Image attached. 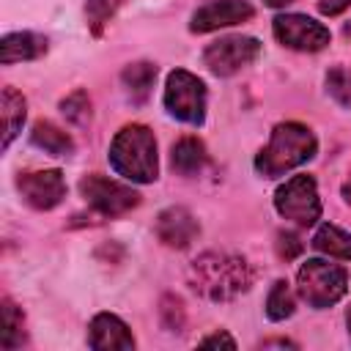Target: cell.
<instances>
[{"label": "cell", "mask_w": 351, "mask_h": 351, "mask_svg": "<svg viewBox=\"0 0 351 351\" xmlns=\"http://www.w3.org/2000/svg\"><path fill=\"white\" fill-rule=\"evenodd\" d=\"M189 285L211 302H228L252 285V269L241 255L206 252L189 266Z\"/></svg>", "instance_id": "6da1fadb"}, {"label": "cell", "mask_w": 351, "mask_h": 351, "mask_svg": "<svg viewBox=\"0 0 351 351\" xmlns=\"http://www.w3.org/2000/svg\"><path fill=\"white\" fill-rule=\"evenodd\" d=\"M315 151H318L315 134L304 123L285 121L271 129L269 145L255 156V170L266 178H277V176L304 165L307 159H313Z\"/></svg>", "instance_id": "7a4b0ae2"}, {"label": "cell", "mask_w": 351, "mask_h": 351, "mask_svg": "<svg viewBox=\"0 0 351 351\" xmlns=\"http://www.w3.org/2000/svg\"><path fill=\"white\" fill-rule=\"evenodd\" d=\"M110 165L118 176L134 184H151L159 176L156 140L143 123H126L110 143Z\"/></svg>", "instance_id": "3957f363"}, {"label": "cell", "mask_w": 351, "mask_h": 351, "mask_svg": "<svg viewBox=\"0 0 351 351\" xmlns=\"http://www.w3.org/2000/svg\"><path fill=\"white\" fill-rule=\"evenodd\" d=\"M299 296L313 307V310H326L337 304L346 291H348V274L343 266H335L329 261L313 258L302 263L299 269Z\"/></svg>", "instance_id": "277c9868"}, {"label": "cell", "mask_w": 351, "mask_h": 351, "mask_svg": "<svg viewBox=\"0 0 351 351\" xmlns=\"http://www.w3.org/2000/svg\"><path fill=\"white\" fill-rule=\"evenodd\" d=\"M165 110L184 123H203L206 118V85L186 69H176L167 74L165 85Z\"/></svg>", "instance_id": "5b68a950"}, {"label": "cell", "mask_w": 351, "mask_h": 351, "mask_svg": "<svg viewBox=\"0 0 351 351\" xmlns=\"http://www.w3.org/2000/svg\"><path fill=\"white\" fill-rule=\"evenodd\" d=\"M274 208L280 217L296 222V225H315L321 217V200L315 178L307 173L291 176L277 192H274Z\"/></svg>", "instance_id": "8992f818"}, {"label": "cell", "mask_w": 351, "mask_h": 351, "mask_svg": "<svg viewBox=\"0 0 351 351\" xmlns=\"http://www.w3.org/2000/svg\"><path fill=\"white\" fill-rule=\"evenodd\" d=\"M261 55V41L252 36H225L203 49V63L217 77H230Z\"/></svg>", "instance_id": "52a82bcc"}, {"label": "cell", "mask_w": 351, "mask_h": 351, "mask_svg": "<svg viewBox=\"0 0 351 351\" xmlns=\"http://www.w3.org/2000/svg\"><path fill=\"white\" fill-rule=\"evenodd\" d=\"M80 192H82L85 203L93 206L104 217H121V214L132 211L140 203V195L132 186H126L121 181H112L107 176H99V173L82 176Z\"/></svg>", "instance_id": "ba28073f"}, {"label": "cell", "mask_w": 351, "mask_h": 351, "mask_svg": "<svg viewBox=\"0 0 351 351\" xmlns=\"http://www.w3.org/2000/svg\"><path fill=\"white\" fill-rule=\"evenodd\" d=\"M274 38L282 47L299 49V52H318L329 44V27H324L321 22L310 19L307 14H280L271 22Z\"/></svg>", "instance_id": "9c48e42d"}, {"label": "cell", "mask_w": 351, "mask_h": 351, "mask_svg": "<svg viewBox=\"0 0 351 351\" xmlns=\"http://www.w3.org/2000/svg\"><path fill=\"white\" fill-rule=\"evenodd\" d=\"M16 189L22 200L38 211L55 208L66 197V181L60 170H33V173H19Z\"/></svg>", "instance_id": "30bf717a"}, {"label": "cell", "mask_w": 351, "mask_h": 351, "mask_svg": "<svg viewBox=\"0 0 351 351\" xmlns=\"http://www.w3.org/2000/svg\"><path fill=\"white\" fill-rule=\"evenodd\" d=\"M255 8L247 0H211L206 5H200L192 19H189V30L192 33H211L228 25H239L252 19Z\"/></svg>", "instance_id": "8fae6325"}, {"label": "cell", "mask_w": 351, "mask_h": 351, "mask_svg": "<svg viewBox=\"0 0 351 351\" xmlns=\"http://www.w3.org/2000/svg\"><path fill=\"white\" fill-rule=\"evenodd\" d=\"M197 233H200V225L192 217V211L184 206H170L156 217V239L167 247L184 250L197 239Z\"/></svg>", "instance_id": "7c38bea8"}, {"label": "cell", "mask_w": 351, "mask_h": 351, "mask_svg": "<svg viewBox=\"0 0 351 351\" xmlns=\"http://www.w3.org/2000/svg\"><path fill=\"white\" fill-rule=\"evenodd\" d=\"M88 346L99 348V351H115V348L129 351V348H134V337L118 315L99 313L88 326Z\"/></svg>", "instance_id": "4fadbf2b"}, {"label": "cell", "mask_w": 351, "mask_h": 351, "mask_svg": "<svg viewBox=\"0 0 351 351\" xmlns=\"http://www.w3.org/2000/svg\"><path fill=\"white\" fill-rule=\"evenodd\" d=\"M44 52H47V38L38 36V33H30V30L8 33L0 41V60L5 66L16 63V60H33V58H38Z\"/></svg>", "instance_id": "5bb4252c"}, {"label": "cell", "mask_w": 351, "mask_h": 351, "mask_svg": "<svg viewBox=\"0 0 351 351\" xmlns=\"http://www.w3.org/2000/svg\"><path fill=\"white\" fill-rule=\"evenodd\" d=\"M208 154H206V145L197 140V137H181L178 143H173V151H170V162H173V170L181 173V176H195L203 170Z\"/></svg>", "instance_id": "9a60e30c"}, {"label": "cell", "mask_w": 351, "mask_h": 351, "mask_svg": "<svg viewBox=\"0 0 351 351\" xmlns=\"http://www.w3.org/2000/svg\"><path fill=\"white\" fill-rule=\"evenodd\" d=\"M154 80H156V66L148 63V60L129 63L121 71V85H123V90L132 101H145L151 88H154Z\"/></svg>", "instance_id": "2e32d148"}, {"label": "cell", "mask_w": 351, "mask_h": 351, "mask_svg": "<svg viewBox=\"0 0 351 351\" xmlns=\"http://www.w3.org/2000/svg\"><path fill=\"white\" fill-rule=\"evenodd\" d=\"M30 140H33V145L44 148L52 156H71L74 154V140L69 137V132H63L52 121H36Z\"/></svg>", "instance_id": "e0dca14e"}, {"label": "cell", "mask_w": 351, "mask_h": 351, "mask_svg": "<svg viewBox=\"0 0 351 351\" xmlns=\"http://www.w3.org/2000/svg\"><path fill=\"white\" fill-rule=\"evenodd\" d=\"M0 115H3V148L11 145V140L19 134L25 123V99L14 88H3L0 99Z\"/></svg>", "instance_id": "ac0fdd59"}, {"label": "cell", "mask_w": 351, "mask_h": 351, "mask_svg": "<svg viewBox=\"0 0 351 351\" xmlns=\"http://www.w3.org/2000/svg\"><path fill=\"white\" fill-rule=\"evenodd\" d=\"M313 247L329 258H340V261H351V233H346L337 225H321L313 236Z\"/></svg>", "instance_id": "d6986e66"}, {"label": "cell", "mask_w": 351, "mask_h": 351, "mask_svg": "<svg viewBox=\"0 0 351 351\" xmlns=\"http://www.w3.org/2000/svg\"><path fill=\"white\" fill-rule=\"evenodd\" d=\"M293 310H296V302H293V293H291L288 282L285 280H277L271 285L269 296H266V315L271 321H285V318L293 315Z\"/></svg>", "instance_id": "ffe728a7"}, {"label": "cell", "mask_w": 351, "mask_h": 351, "mask_svg": "<svg viewBox=\"0 0 351 351\" xmlns=\"http://www.w3.org/2000/svg\"><path fill=\"white\" fill-rule=\"evenodd\" d=\"M126 0H85V19L93 36H99L104 30V25L118 14V8Z\"/></svg>", "instance_id": "44dd1931"}, {"label": "cell", "mask_w": 351, "mask_h": 351, "mask_svg": "<svg viewBox=\"0 0 351 351\" xmlns=\"http://www.w3.org/2000/svg\"><path fill=\"white\" fill-rule=\"evenodd\" d=\"M3 321H5L3 346L5 348H19L22 340H25V318H22V313L16 310V304L11 299H3Z\"/></svg>", "instance_id": "7402d4cb"}, {"label": "cell", "mask_w": 351, "mask_h": 351, "mask_svg": "<svg viewBox=\"0 0 351 351\" xmlns=\"http://www.w3.org/2000/svg\"><path fill=\"white\" fill-rule=\"evenodd\" d=\"M326 90L337 104L348 107L351 104V69H346V66L329 69L326 71Z\"/></svg>", "instance_id": "603a6c76"}, {"label": "cell", "mask_w": 351, "mask_h": 351, "mask_svg": "<svg viewBox=\"0 0 351 351\" xmlns=\"http://www.w3.org/2000/svg\"><path fill=\"white\" fill-rule=\"evenodd\" d=\"M60 112L71 121V123H85L90 118V99L85 90H74L71 96H66L60 101Z\"/></svg>", "instance_id": "cb8c5ba5"}, {"label": "cell", "mask_w": 351, "mask_h": 351, "mask_svg": "<svg viewBox=\"0 0 351 351\" xmlns=\"http://www.w3.org/2000/svg\"><path fill=\"white\" fill-rule=\"evenodd\" d=\"M299 252H302L299 236L291 233V230H280V233H277V255H280L282 261H293Z\"/></svg>", "instance_id": "d4e9b609"}, {"label": "cell", "mask_w": 351, "mask_h": 351, "mask_svg": "<svg viewBox=\"0 0 351 351\" xmlns=\"http://www.w3.org/2000/svg\"><path fill=\"white\" fill-rule=\"evenodd\" d=\"M167 315L173 318L167 329H181V324H184V310H181V299H176V296H165V299H162V318H167Z\"/></svg>", "instance_id": "484cf974"}, {"label": "cell", "mask_w": 351, "mask_h": 351, "mask_svg": "<svg viewBox=\"0 0 351 351\" xmlns=\"http://www.w3.org/2000/svg\"><path fill=\"white\" fill-rule=\"evenodd\" d=\"M351 5V0H318V11L324 16H337Z\"/></svg>", "instance_id": "4316f807"}, {"label": "cell", "mask_w": 351, "mask_h": 351, "mask_svg": "<svg viewBox=\"0 0 351 351\" xmlns=\"http://www.w3.org/2000/svg\"><path fill=\"white\" fill-rule=\"evenodd\" d=\"M200 346H228V348H236V340L230 335H225V332H217L211 337H203Z\"/></svg>", "instance_id": "83f0119b"}, {"label": "cell", "mask_w": 351, "mask_h": 351, "mask_svg": "<svg viewBox=\"0 0 351 351\" xmlns=\"http://www.w3.org/2000/svg\"><path fill=\"white\" fill-rule=\"evenodd\" d=\"M269 8H282V5H288V3H293V0H263Z\"/></svg>", "instance_id": "f1b7e54d"}, {"label": "cell", "mask_w": 351, "mask_h": 351, "mask_svg": "<svg viewBox=\"0 0 351 351\" xmlns=\"http://www.w3.org/2000/svg\"><path fill=\"white\" fill-rule=\"evenodd\" d=\"M343 195H346V200H348V203H351V178H348V181H346V186H343Z\"/></svg>", "instance_id": "f546056e"}, {"label": "cell", "mask_w": 351, "mask_h": 351, "mask_svg": "<svg viewBox=\"0 0 351 351\" xmlns=\"http://www.w3.org/2000/svg\"><path fill=\"white\" fill-rule=\"evenodd\" d=\"M346 324H348V337H351V307H348V313H346Z\"/></svg>", "instance_id": "4dcf8cb0"}, {"label": "cell", "mask_w": 351, "mask_h": 351, "mask_svg": "<svg viewBox=\"0 0 351 351\" xmlns=\"http://www.w3.org/2000/svg\"><path fill=\"white\" fill-rule=\"evenodd\" d=\"M346 36H351V25H346Z\"/></svg>", "instance_id": "1f68e13d"}]
</instances>
